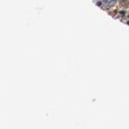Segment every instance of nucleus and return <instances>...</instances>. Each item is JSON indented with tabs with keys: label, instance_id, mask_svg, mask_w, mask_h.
Wrapping results in <instances>:
<instances>
[{
	"label": "nucleus",
	"instance_id": "1",
	"mask_svg": "<svg viewBox=\"0 0 129 129\" xmlns=\"http://www.w3.org/2000/svg\"><path fill=\"white\" fill-rule=\"evenodd\" d=\"M117 0H100V4L103 8H110L115 5Z\"/></svg>",
	"mask_w": 129,
	"mask_h": 129
},
{
	"label": "nucleus",
	"instance_id": "2",
	"mask_svg": "<svg viewBox=\"0 0 129 129\" xmlns=\"http://www.w3.org/2000/svg\"><path fill=\"white\" fill-rule=\"evenodd\" d=\"M122 4L125 5V6H129V0H121Z\"/></svg>",
	"mask_w": 129,
	"mask_h": 129
}]
</instances>
